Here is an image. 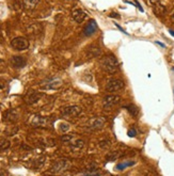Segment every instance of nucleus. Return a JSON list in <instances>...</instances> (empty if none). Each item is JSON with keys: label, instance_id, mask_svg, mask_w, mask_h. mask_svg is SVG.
<instances>
[{"label": "nucleus", "instance_id": "nucleus-14", "mask_svg": "<svg viewBox=\"0 0 174 176\" xmlns=\"http://www.w3.org/2000/svg\"><path fill=\"white\" fill-rule=\"evenodd\" d=\"M31 124L35 127H46L49 124V121L44 116H35L32 122H31Z\"/></svg>", "mask_w": 174, "mask_h": 176}, {"label": "nucleus", "instance_id": "nucleus-21", "mask_svg": "<svg viewBox=\"0 0 174 176\" xmlns=\"http://www.w3.org/2000/svg\"><path fill=\"white\" fill-rule=\"evenodd\" d=\"M135 164L134 161H128V162H123V163H120V164L117 165V169L118 170H124L126 169L127 167H131V165Z\"/></svg>", "mask_w": 174, "mask_h": 176}, {"label": "nucleus", "instance_id": "nucleus-5", "mask_svg": "<svg viewBox=\"0 0 174 176\" xmlns=\"http://www.w3.org/2000/svg\"><path fill=\"white\" fill-rule=\"evenodd\" d=\"M105 120L102 117H93L89 122L87 123V128L89 130H96V129H99L104 126Z\"/></svg>", "mask_w": 174, "mask_h": 176}, {"label": "nucleus", "instance_id": "nucleus-7", "mask_svg": "<svg viewBox=\"0 0 174 176\" xmlns=\"http://www.w3.org/2000/svg\"><path fill=\"white\" fill-rule=\"evenodd\" d=\"M124 88V82L120 79H112L108 82L106 87V90L108 92H115Z\"/></svg>", "mask_w": 174, "mask_h": 176}, {"label": "nucleus", "instance_id": "nucleus-30", "mask_svg": "<svg viewBox=\"0 0 174 176\" xmlns=\"http://www.w3.org/2000/svg\"><path fill=\"white\" fill-rule=\"evenodd\" d=\"M156 44H157V45H159V46H161V47H163V48L165 47V44L160 43V42H156Z\"/></svg>", "mask_w": 174, "mask_h": 176}, {"label": "nucleus", "instance_id": "nucleus-16", "mask_svg": "<svg viewBox=\"0 0 174 176\" xmlns=\"http://www.w3.org/2000/svg\"><path fill=\"white\" fill-rule=\"evenodd\" d=\"M100 54V48L96 47V46H92L88 49V56L94 58V57H98Z\"/></svg>", "mask_w": 174, "mask_h": 176}, {"label": "nucleus", "instance_id": "nucleus-19", "mask_svg": "<svg viewBox=\"0 0 174 176\" xmlns=\"http://www.w3.org/2000/svg\"><path fill=\"white\" fill-rule=\"evenodd\" d=\"M83 146H85V142L82 141V140H76V141L74 142V143H72V150H80L83 148Z\"/></svg>", "mask_w": 174, "mask_h": 176}, {"label": "nucleus", "instance_id": "nucleus-9", "mask_svg": "<svg viewBox=\"0 0 174 176\" xmlns=\"http://www.w3.org/2000/svg\"><path fill=\"white\" fill-rule=\"evenodd\" d=\"M150 3L153 5V11L156 15L161 16L165 13V8L160 3V0H150Z\"/></svg>", "mask_w": 174, "mask_h": 176}, {"label": "nucleus", "instance_id": "nucleus-29", "mask_svg": "<svg viewBox=\"0 0 174 176\" xmlns=\"http://www.w3.org/2000/svg\"><path fill=\"white\" fill-rule=\"evenodd\" d=\"M111 17H117V18H120V16H119V14H115V13H111Z\"/></svg>", "mask_w": 174, "mask_h": 176}, {"label": "nucleus", "instance_id": "nucleus-6", "mask_svg": "<svg viewBox=\"0 0 174 176\" xmlns=\"http://www.w3.org/2000/svg\"><path fill=\"white\" fill-rule=\"evenodd\" d=\"M121 100V97L118 95H107L106 97H104L103 99V106L105 109H108L113 107L114 105L119 104Z\"/></svg>", "mask_w": 174, "mask_h": 176}, {"label": "nucleus", "instance_id": "nucleus-8", "mask_svg": "<svg viewBox=\"0 0 174 176\" xmlns=\"http://www.w3.org/2000/svg\"><path fill=\"white\" fill-rule=\"evenodd\" d=\"M70 165H71V163L68 162V159H60V160H58L54 164L51 171L54 172V173H60V172L68 169Z\"/></svg>", "mask_w": 174, "mask_h": 176}, {"label": "nucleus", "instance_id": "nucleus-3", "mask_svg": "<svg viewBox=\"0 0 174 176\" xmlns=\"http://www.w3.org/2000/svg\"><path fill=\"white\" fill-rule=\"evenodd\" d=\"M81 114V109L78 106H68L62 109V116L75 117Z\"/></svg>", "mask_w": 174, "mask_h": 176}, {"label": "nucleus", "instance_id": "nucleus-12", "mask_svg": "<svg viewBox=\"0 0 174 176\" xmlns=\"http://www.w3.org/2000/svg\"><path fill=\"white\" fill-rule=\"evenodd\" d=\"M96 29H97V25H96V22L95 20H90L89 22L87 24V26L85 27V30H83V32H85V35H87V36H90V35L94 34L96 31Z\"/></svg>", "mask_w": 174, "mask_h": 176}, {"label": "nucleus", "instance_id": "nucleus-31", "mask_svg": "<svg viewBox=\"0 0 174 176\" xmlns=\"http://www.w3.org/2000/svg\"><path fill=\"white\" fill-rule=\"evenodd\" d=\"M169 33L172 35V36H174V31H173V30H171V29H170V30H169Z\"/></svg>", "mask_w": 174, "mask_h": 176}, {"label": "nucleus", "instance_id": "nucleus-32", "mask_svg": "<svg viewBox=\"0 0 174 176\" xmlns=\"http://www.w3.org/2000/svg\"><path fill=\"white\" fill-rule=\"evenodd\" d=\"M171 19H172V22H174V13H173V14H172V17H171Z\"/></svg>", "mask_w": 174, "mask_h": 176}, {"label": "nucleus", "instance_id": "nucleus-26", "mask_svg": "<svg viewBox=\"0 0 174 176\" xmlns=\"http://www.w3.org/2000/svg\"><path fill=\"white\" fill-rule=\"evenodd\" d=\"M99 172H82L80 173V175H99Z\"/></svg>", "mask_w": 174, "mask_h": 176}, {"label": "nucleus", "instance_id": "nucleus-27", "mask_svg": "<svg viewBox=\"0 0 174 176\" xmlns=\"http://www.w3.org/2000/svg\"><path fill=\"white\" fill-rule=\"evenodd\" d=\"M127 135H128V137L133 138V137H135V136L137 135V131H136L134 128H131V129H129V130H128V133H127Z\"/></svg>", "mask_w": 174, "mask_h": 176}, {"label": "nucleus", "instance_id": "nucleus-11", "mask_svg": "<svg viewBox=\"0 0 174 176\" xmlns=\"http://www.w3.org/2000/svg\"><path fill=\"white\" fill-rule=\"evenodd\" d=\"M18 119V114L14 109H10L7 112H5L3 114V121L5 122H9V123H14L16 122Z\"/></svg>", "mask_w": 174, "mask_h": 176}, {"label": "nucleus", "instance_id": "nucleus-33", "mask_svg": "<svg viewBox=\"0 0 174 176\" xmlns=\"http://www.w3.org/2000/svg\"><path fill=\"white\" fill-rule=\"evenodd\" d=\"M173 91H174V89H173Z\"/></svg>", "mask_w": 174, "mask_h": 176}, {"label": "nucleus", "instance_id": "nucleus-1", "mask_svg": "<svg viewBox=\"0 0 174 176\" xmlns=\"http://www.w3.org/2000/svg\"><path fill=\"white\" fill-rule=\"evenodd\" d=\"M100 66L104 71L107 73H115L119 70V63L118 60L115 59L114 56L110 54V56H106L100 60Z\"/></svg>", "mask_w": 174, "mask_h": 176}, {"label": "nucleus", "instance_id": "nucleus-15", "mask_svg": "<svg viewBox=\"0 0 174 176\" xmlns=\"http://www.w3.org/2000/svg\"><path fill=\"white\" fill-rule=\"evenodd\" d=\"M42 97V94L41 93H37V92H31V93H29L28 95H27L26 97V100L28 104H35V102H37L40 100V98Z\"/></svg>", "mask_w": 174, "mask_h": 176}, {"label": "nucleus", "instance_id": "nucleus-22", "mask_svg": "<svg viewBox=\"0 0 174 176\" xmlns=\"http://www.w3.org/2000/svg\"><path fill=\"white\" fill-rule=\"evenodd\" d=\"M73 139H74V136H73V135H65V136H62V137H61V140L63 142H65V143L72 141Z\"/></svg>", "mask_w": 174, "mask_h": 176}, {"label": "nucleus", "instance_id": "nucleus-2", "mask_svg": "<svg viewBox=\"0 0 174 176\" xmlns=\"http://www.w3.org/2000/svg\"><path fill=\"white\" fill-rule=\"evenodd\" d=\"M11 46L16 50H26L29 47V42L27 39L22 36L15 37L11 41Z\"/></svg>", "mask_w": 174, "mask_h": 176}, {"label": "nucleus", "instance_id": "nucleus-20", "mask_svg": "<svg viewBox=\"0 0 174 176\" xmlns=\"http://www.w3.org/2000/svg\"><path fill=\"white\" fill-rule=\"evenodd\" d=\"M10 145H11V144H10V141H8V140L5 139L0 140V152L8 150V148L10 147Z\"/></svg>", "mask_w": 174, "mask_h": 176}, {"label": "nucleus", "instance_id": "nucleus-23", "mask_svg": "<svg viewBox=\"0 0 174 176\" xmlns=\"http://www.w3.org/2000/svg\"><path fill=\"white\" fill-rule=\"evenodd\" d=\"M99 146L103 148H107L110 146V141L109 140H103V141L99 142Z\"/></svg>", "mask_w": 174, "mask_h": 176}, {"label": "nucleus", "instance_id": "nucleus-13", "mask_svg": "<svg viewBox=\"0 0 174 176\" xmlns=\"http://www.w3.org/2000/svg\"><path fill=\"white\" fill-rule=\"evenodd\" d=\"M72 17L75 22H82L83 20L85 19V17H87V14H85V12L82 11V10L77 9V10H74V11L72 12Z\"/></svg>", "mask_w": 174, "mask_h": 176}, {"label": "nucleus", "instance_id": "nucleus-10", "mask_svg": "<svg viewBox=\"0 0 174 176\" xmlns=\"http://www.w3.org/2000/svg\"><path fill=\"white\" fill-rule=\"evenodd\" d=\"M11 64H12V66L15 68H23L26 66L27 61L24 57L15 56V57H12L11 58Z\"/></svg>", "mask_w": 174, "mask_h": 176}, {"label": "nucleus", "instance_id": "nucleus-24", "mask_svg": "<svg viewBox=\"0 0 174 176\" xmlns=\"http://www.w3.org/2000/svg\"><path fill=\"white\" fill-rule=\"evenodd\" d=\"M60 129H61V131L65 133V131H68L70 129V125L68 123H62V124H60Z\"/></svg>", "mask_w": 174, "mask_h": 176}, {"label": "nucleus", "instance_id": "nucleus-25", "mask_svg": "<svg viewBox=\"0 0 174 176\" xmlns=\"http://www.w3.org/2000/svg\"><path fill=\"white\" fill-rule=\"evenodd\" d=\"M5 70H7V64H5V62L3 60L0 59V73L5 72Z\"/></svg>", "mask_w": 174, "mask_h": 176}, {"label": "nucleus", "instance_id": "nucleus-17", "mask_svg": "<svg viewBox=\"0 0 174 176\" xmlns=\"http://www.w3.org/2000/svg\"><path fill=\"white\" fill-rule=\"evenodd\" d=\"M124 108L126 109V110L128 111L129 113H130V115H133V116H137L138 113H139V110H138V108L135 106V105H133V104L127 105V106H125Z\"/></svg>", "mask_w": 174, "mask_h": 176}, {"label": "nucleus", "instance_id": "nucleus-28", "mask_svg": "<svg viewBox=\"0 0 174 176\" xmlns=\"http://www.w3.org/2000/svg\"><path fill=\"white\" fill-rule=\"evenodd\" d=\"M5 87V81H0V90H3Z\"/></svg>", "mask_w": 174, "mask_h": 176}, {"label": "nucleus", "instance_id": "nucleus-4", "mask_svg": "<svg viewBox=\"0 0 174 176\" xmlns=\"http://www.w3.org/2000/svg\"><path fill=\"white\" fill-rule=\"evenodd\" d=\"M62 85V80L59 78H51L48 79L46 83H42L41 88L44 90H56L59 89Z\"/></svg>", "mask_w": 174, "mask_h": 176}, {"label": "nucleus", "instance_id": "nucleus-18", "mask_svg": "<svg viewBox=\"0 0 174 176\" xmlns=\"http://www.w3.org/2000/svg\"><path fill=\"white\" fill-rule=\"evenodd\" d=\"M37 3H39V0H24L25 7L28 10H33L37 7Z\"/></svg>", "mask_w": 174, "mask_h": 176}]
</instances>
